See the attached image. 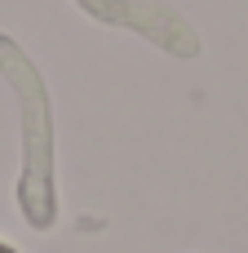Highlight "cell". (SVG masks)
Here are the masks:
<instances>
[{
	"label": "cell",
	"mask_w": 248,
	"mask_h": 253,
	"mask_svg": "<svg viewBox=\"0 0 248 253\" xmlns=\"http://www.w3.org/2000/svg\"><path fill=\"white\" fill-rule=\"evenodd\" d=\"M0 253H13V249H9V245H0Z\"/></svg>",
	"instance_id": "cell-1"
}]
</instances>
